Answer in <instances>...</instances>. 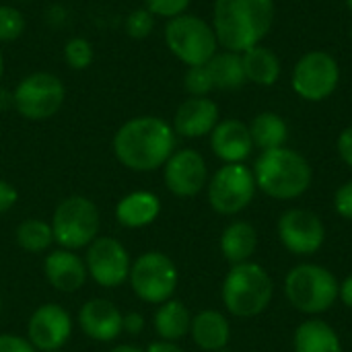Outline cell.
<instances>
[{
	"label": "cell",
	"mask_w": 352,
	"mask_h": 352,
	"mask_svg": "<svg viewBox=\"0 0 352 352\" xmlns=\"http://www.w3.org/2000/svg\"><path fill=\"white\" fill-rule=\"evenodd\" d=\"M175 130L157 116H138L120 126L113 136L118 161L132 171H155L175 153Z\"/></svg>",
	"instance_id": "6da1fadb"
},
{
	"label": "cell",
	"mask_w": 352,
	"mask_h": 352,
	"mask_svg": "<svg viewBox=\"0 0 352 352\" xmlns=\"http://www.w3.org/2000/svg\"><path fill=\"white\" fill-rule=\"evenodd\" d=\"M274 23V0H214L212 29L219 45L243 54L268 35Z\"/></svg>",
	"instance_id": "7a4b0ae2"
},
{
	"label": "cell",
	"mask_w": 352,
	"mask_h": 352,
	"mask_svg": "<svg viewBox=\"0 0 352 352\" xmlns=\"http://www.w3.org/2000/svg\"><path fill=\"white\" fill-rule=\"evenodd\" d=\"M254 177L258 190L274 200H297L301 198L314 179L309 161L287 146L262 151L254 165Z\"/></svg>",
	"instance_id": "3957f363"
},
{
	"label": "cell",
	"mask_w": 352,
	"mask_h": 352,
	"mask_svg": "<svg viewBox=\"0 0 352 352\" xmlns=\"http://www.w3.org/2000/svg\"><path fill=\"white\" fill-rule=\"evenodd\" d=\"M221 297L225 309L239 320H252L268 309L274 297L270 274L256 262L231 266L223 280Z\"/></svg>",
	"instance_id": "277c9868"
},
{
	"label": "cell",
	"mask_w": 352,
	"mask_h": 352,
	"mask_svg": "<svg viewBox=\"0 0 352 352\" xmlns=\"http://www.w3.org/2000/svg\"><path fill=\"white\" fill-rule=\"evenodd\" d=\"M338 289L340 283L332 270L311 262L295 266L285 278V295L291 307L311 318L334 307L338 301Z\"/></svg>",
	"instance_id": "5b68a950"
},
{
	"label": "cell",
	"mask_w": 352,
	"mask_h": 352,
	"mask_svg": "<svg viewBox=\"0 0 352 352\" xmlns=\"http://www.w3.org/2000/svg\"><path fill=\"white\" fill-rule=\"evenodd\" d=\"M50 225L54 231V241L62 250L74 252L89 248L99 237L101 217L93 200L85 196H70L56 206Z\"/></svg>",
	"instance_id": "8992f818"
},
{
	"label": "cell",
	"mask_w": 352,
	"mask_h": 352,
	"mask_svg": "<svg viewBox=\"0 0 352 352\" xmlns=\"http://www.w3.org/2000/svg\"><path fill=\"white\" fill-rule=\"evenodd\" d=\"M165 43L171 54L190 66H204L219 47L214 29L196 14H179L165 27Z\"/></svg>",
	"instance_id": "52a82bcc"
},
{
	"label": "cell",
	"mask_w": 352,
	"mask_h": 352,
	"mask_svg": "<svg viewBox=\"0 0 352 352\" xmlns=\"http://www.w3.org/2000/svg\"><path fill=\"white\" fill-rule=\"evenodd\" d=\"M130 285L138 299L144 303L161 305L169 301L177 289V268L163 252H146L136 258L130 268Z\"/></svg>",
	"instance_id": "ba28073f"
},
{
	"label": "cell",
	"mask_w": 352,
	"mask_h": 352,
	"mask_svg": "<svg viewBox=\"0 0 352 352\" xmlns=\"http://www.w3.org/2000/svg\"><path fill=\"white\" fill-rule=\"evenodd\" d=\"M256 188V177L250 167L243 163H227L208 182V202L214 212L233 217L252 204Z\"/></svg>",
	"instance_id": "9c48e42d"
},
{
	"label": "cell",
	"mask_w": 352,
	"mask_h": 352,
	"mask_svg": "<svg viewBox=\"0 0 352 352\" xmlns=\"http://www.w3.org/2000/svg\"><path fill=\"white\" fill-rule=\"evenodd\" d=\"M14 109L25 120H47L60 111L66 99L64 82L50 72H33L25 76L12 91Z\"/></svg>",
	"instance_id": "30bf717a"
},
{
	"label": "cell",
	"mask_w": 352,
	"mask_h": 352,
	"mask_svg": "<svg viewBox=\"0 0 352 352\" xmlns=\"http://www.w3.org/2000/svg\"><path fill=\"white\" fill-rule=\"evenodd\" d=\"M340 80L338 62L326 52H309L299 58L293 70V89L305 101L328 99Z\"/></svg>",
	"instance_id": "8fae6325"
},
{
	"label": "cell",
	"mask_w": 352,
	"mask_h": 352,
	"mask_svg": "<svg viewBox=\"0 0 352 352\" xmlns=\"http://www.w3.org/2000/svg\"><path fill=\"white\" fill-rule=\"evenodd\" d=\"M278 239L287 252L293 256H314L326 243L324 221L307 208H289L280 214Z\"/></svg>",
	"instance_id": "7c38bea8"
},
{
	"label": "cell",
	"mask_w": 352,
	"mask_h": 352,
	"mask_svg": "<svg viewBox=\"0 0 352 352\" xmlns=\"http://www.w3.org/2000/svg\"><path fill=\"white\" fill-rule=\"evenodd\" d=\"M87 272L103 289H116L130 278V254L113 237H97L87 248Z\"/></svg>",
	"instance_id": "4fadbf2b"
},
{
	"label": "cell",
	"mask_w": 352,
	"mask_h": 352,
	"mask_svg": "<svg viewBox=\"0 0 352 352\" xmlns=\"http://www.w3.org/2000/svg\"><path fill=\"white\" fill-rule=\"evenodd\" d=\"M167 190L177 198L198 196L208 182V167L204 157L194 148L175 151L163 165Z\"/></svg>",
	"instance_id": "5bb4252c"
},
{
	"label": "cell",
	"mask_w": 352,
	"mask_h": 352,
	"mask_svg": "<svg viewBox=\"0 0 352 352\" xmlns=\"http://www.w3.org/2000/svg\"><path fill=\"white\" fill-rule=\"evenodd\" d=\"M72 334V318L70 314L56 305L45 303L33 311L27 324V340L35 351H60Z\"/></svg>",
	"instance_id": "9a60e30c"
},
{
	"label": "cell",
	"mask_w": 352,
	"mask_h": 352,
	"mask_svg": "<svg viewBox=\"0 0 352 352\" xmlns=\"http://www.w3.org/2000/svg\"><path fill=\"white\" fill-rule=\"evenodd\" d=\"M78 326L91 340L111 342L124 332V316L107 299H91L78 311Z\"/></svg>",
	"instance_id": "2e32d148"
},
{
	"label": "cell",
	"mask_w": 352,
	"mask_h": 352,
	"mask_svg": "<svg viewBox=\"0 0 352 352\" xmlns=\"http://www.w3.org/2000/svg\"><path fill=\"white\" fill-rule=\"evenodd\" d=\"M210 148L212 153L227 163H243L250 159L254 151V140L250 134V126L239 120H223L210 132Z\"/></svg>",
	"instance_id": "e0dca14e"
},
{
	"label": "cell",
	"mask_w": 352,
	"mask_h": 352,
	"mask_svg": "<svg viewBox=\"0 0 352 352\" xmlns=\"http://www.w3.org/2000/svg\"><path fill=\"white\" fill-rule=\"evenodd\" d=\"M219 124V107L208 97L186 99L173 118V130L184 138H200L214 130Z\"/></svg>",
	"instance_id": "ac0fdd59"
},
{
	"label": "cell",
	"mask_w": 352,
	"mask_h": 352,
	"mask_svg": "<svg viewBox=\"0 0 352 352\" xmlns=\"http://www.w3.org/2000/svg\"><path fill=\"white\" fill-rule=\"evenodd\" d=\"M47 283L60 293H76L87 280V264L70 250H56L43 262Z\"/></svg>",
	"instance_id": "d6986e66"
},
{
	"label": "cell",
	"mask_w": 352,
	"mask_h": 352,
	"mask_svg": "<svg viewBox=\"0 0 352 352\" xmlns=\"http://www.w3.org/2000/svg\"><path fill=\"white\" fill-rule=\"evenodd\" d=\"M190 336L200 351H223L231 340V324L221 311L204 309L198 316H192Z\"/></svg>",
	"instance_id": "ffe728a7"
},
{
	"label": "cell",
	"mask_w": 352,
	"mask_h": 352,
	"mask_svg": "<svg viewBox=\"0 0 352 352\" xmlns=\"http://www.w3.org/2000/svg\"><path fill=\"white\" fill-rule=\"evenodd\" d=\"M161 212V200L153 192H132L124 196L116 206V219L126 229H142L157 221Z\"/></svg>",
	"instance_id": "44dd1931"
},
{
	"label": "cell",
	"mask_w": 352,
	"mask_h": 352,
	"mask_svg": "<svg viewBox=\"0 0 352 352\" xmlns=\"http://www.w3.org/2000/svg\"><path fill=\"white\" fill-rule=\"evenodd\" d=\"M256 248H258V231L252 223L233 221L231 225L225 227L221 235V252L231 266L250 262L252 256L256 254Z\"/></svg>",
	"instance_id": "7402d4cb"
},
{
	"label": "cell",
	"mask_w": 352,
	"mask_h": 352,
	"mask_svg": "<svg viewBox=\"0 0 352 352\" xmlns=\"http://www.w3.org/2000/svg\"><path fill=\"white\" fill-rule=\"evenodd\" d=\"M293 346L295 352H342V342L336 330L318 318L305 320L297 326Z\"/></svg>",
	"instance_id": "603a6c76"
},
{
	"label": "cell",
	"mask_w": 352,
	"mask_h": 352,
	"mask_svg": "<svg viewBox=\"0 0 352 352\" xmlns=\"http://www.w3.org/2000/svg\"><path fill=\"white\" fill-rule=\"evenodd\" d=\"M153 322H155V332H157L159 340L177 342V340H182L184 336L190 334L192 314L182 301L169 299V301L159 305Z\"/></svg>",
	"instance_id": "cb8c5ba5"
},
{
	"label": "cell",
	"mask_w": 352,
	"mask_h": 352,
	"mask_svg": "<svg viewBox=\"0 0 352 352\" xmlns=\"http://www.w3.org/2000/svg\"><path fill=\"white\" fill-rule=\"evenodd\" d=\"M243 62V72L245 80H252L262 87H272L278 76H280V60L278 56L264 47V45H254L248 52L241 54Z\"/></svg>",
	"instance_id": "d4e9b609"
},
{
	"label": "cell",
	"mask_w": 352,
	"mask_h": 352,
	"mask_svg": "<svg viewBox=\"0 0 352 352\" xmlns=\"http://www.w3.org/2000/svg\"><path fill=\"white\" fill-rule=\"evenodd\" d=\"M250 134H252L254 146H258L260 151H272V148L285 146L289 138V126L278 113L264 111L252 120Z\"/></svg>",
	"instance_id": "484cf974"
},
{
	"label": "cell",
	"mask_w": 352,
	"mask_h": 352,
	"mask_svg": "<svg viewBox=\"0 0 352 352\" xmlns=\"http://www.w3.org/2000/svg\"><path fill=\"white\" fill-rule=\"evenodd\" d=\"M206 68L210 72L214 89H237L245 82L241 54L235 52H217L208 62Z\"/></svg>",
	"instance_id": "4316f807"
},
{
	"label": "cell",
	"mask_w": 352,
	"mask_h": 352,
	"mask_svg": "<svg viewBox=\"0 0 352 352\" xmlns=\"http://www.w3.org/2000/svg\"><path fill=\"white\" fill-rule=\"evenodd\" d=\"M14 237H16V243L29 254H43L54 243L52 225L41 219H25L16 227Z\"/></svg>",
	"instance_id": "83f0119b"
},
{
	"label": "cell",
	"mask_w": 352,
	"mask_h": 352,
	"mask_svg": "<svg viewBox=\"0 0 352 352\" xmlns=\"http://www.w3.org/2000/svg\"><path fill=\"white\" fill-rule=\"evenodd\" d=\"M95 52L85 37H72L64 45V60L74 70H85L93 64Z\"/></svg>",
	"instance_id": "f1b7e54d"
},
{
	"label": "cell",
	"mask_w": 352,
	"mask_h": 352,
	"mask_svg": "<svg viewBox=\"0 0 352 352\" xmlns=\"http://www.w3.org/2000/svg\"><path fill=\"white\" fill-rule=\"evenodd\" d=\"M25 31V19L14 6H0V41H14Z\"/></svg>",
	"instance_id": "f546056e"
},
{
	"label": "cell",
	"mask_w": 352,
	"mask_h": 352,
	"mask_svg": "<svg viewBox=\"0 0 352 352\" xmlns=\"http://www.w3.org/2000/svg\"><path fill=\"white\" fill-rule=\"evenodd\" d=\"M184 85H186V91H188L192 97H206V95L214 89L206 64H204V66H190L188 72H186Z\"/></svg>",
	"instance_id": "4dcf8cb0"
},
{
	"label": "cell",
	"mask_w": 352,
	"mask_h": 352,
	"mask_svg": "<svg viewBox=\"0 0 352 352\" xmlns=\"http://www.w3.org/2000/svg\"><path fill=\"white\" fill-rule=\"evenodd\" d=\"M153 27H155V16H153L146 8H136V10H132V12L126 16V21H124L126 33H128L130 37H134V39H144V37H148L151 31H153Z\"/></svg>",
	"instance_id": "1f68e13d"
},
{
	"label": "cell",
	"mask_w": 352,
	"mask_h": 352,
	"mask_svg": "<svg viewBox=\"0 0 352 352\" xmlns=\"http://www.w3.org/2000/svg\"><path fill=\"white\" fill-rule=\"evenodd\" d=\"M190 6V0H144V8L153 16H163V19H175L179 14H186Z\"/></svg>",
	"instance_id": "d6a6232c"
},
{
	"label": "cell",
	"mask_w": 352,
	"mask_h": 352,
	"mask_svg": "<svg viewBox=\"0 0 352 352\" xmlns=\"http://www.w3.org/2000/svg\"><path fill=\"white\" fill-rule=\"evenodd\" d=\"M334 208L338 212V217L352 221V179L342 184L336 194H334Z\"/></svg>",
	"instance_id": "836d02e7"
},
{
	"label": "cell",
	"mask_w": 352,
	"mask_h": 352,
	"mask_svg": "<svg viewBox=\"0 0 352 352\" xmlns=\"http://www.w3.org/2000/svg\"><path fill=\"white\" fill-rule=\"evenodd\" d=\"M0 352H35L27 338L14 334H0Z\"/></svg>",
	"instance_id": "e575fe53"
},
{
	"label": "cell",
	"mask_w": 352,
	"mask_h": 352,
	"mask_svg": "<svg viewBox=\"0 0 352 352\" xmlns=\"http://www.w3.org/2000/svg\"><path fill=\"white\" fill-rule=\"evenodd\" d=\"M19 200V194H16V188L4 179H0V214L2 212H8Z\"/></svg>",
	"instance_id": "d590c367"
},
{
	"label": "cell",
	"mask_w": 352,
	"mask_h": 352,
	"mask_svg": "<svg viewBox=\"0 0 352 352\" xmlns=\"http://www.w3.org/2000/svg\"><path fill=\"white\" fill-rule=\"evenodd\" d=\"M338 155L352 169V126L342 130V134L338 136Z\"/></svg>",
	"instance_id": "8d00e7d4"
},
{
	"label": "cell",
	"mask_w": 352,
	"mask_h": 352,
	"mask_svg": "<svg viewBox=\"0 0 352 352\" xmlns=\"http://www.w3.org/2000/svg\"><path fill=\"white\" fill-rule=\"evenodd\" d=\"M142 330H144V318H142V314L132 311V314L124 316V332H128L130 336H138Z\"/></svg>",
	"instance_id": "74e56055"
},
{
	"label": "cell",
	"mask_w": 352,
	"mask_h": 352,
	"mask_svg": "<svg viewBox=\"0 0 352 352\" xmlns=\"http://www.w3.org/2000/svg\"><path fill=\"white\" fill-rule=\"evenodd\" d=\"M338 299L352 309V274L351 276H346L342 283H340V289H338Z\"/></svg>",
	"instance_id": "f35d334b"
},
{
	"label": "cell",
	"mask_w": 352,
	"mask_h": 352,
	"mask_svg": "<svg viewBox=\"0 0 352 352\" xmlns=\"http://www.w3.org/2000/svg\"><path fill=\"white\" fill-rule=\"evenodd\" d=\"M146 352H184V351L177 346V342H169V340H155V342H151V344H148Z\"/></svg>",
	"instance_id": "ab89813d"
},
{
	"label": "cell",
	"mask_w": 352,
	"mask_h": 352,
	"mask_svg": "<svg viewBox=\"0 0 352 352\" xmlns=\"http://www.w3.org/2000/svg\"><path fill=\"white\" fill-rule=\"evenodd\" d=\"M10 107H14V97H12V91L0 87V113L8 111Z\"/></svg>",
	"instance_id": "60d3db41"
},
{
	"label": "cell",
	"mask_w": 352,
	"mask_h": 352,
	"mask_svg": "<svg viewBox=\"0 0 352 352\" xmlns=\"http://www.w3.org/2000/svg\"><path fill=\"white\" fill-rule=\"evenodd\" d=\"M109 352H144V351H142V349H138V346H132V344H120V346L111 349Z\"/></svg>",
	"instance_id": "b9f144b4"
},
{
	"label": "cell",
	"mask_w": 352,
	"mask_h": 352,
	"mask_svg": "<svg viewBox=\"0 0 352 352\" xmlns=\"http://www.w3.org/2000/svg\"><path fill=\"white\" fill-rule=\"evenodd\" d=\"M4 74V58H2V52H0V78Z\"/></svg>",
	"instance_id": "7bdbcfd3"
},
{
	"label": "cell",
	"mask_w": 352,
	"mask_h": 352,
	"mask_svg": "<svg viewBox=\"0 0 352 352\" xmlns=\"http://www.w3.org/2000/svg\"><path fill=\"white\" fill-rule=\"evenodd\" d=\"M346 6H349V8L352 10V0H346Z\"/></svg>",
	"instance_id": "ee69618b"
},
{
	"label": "cell",
	"mask_w": 352,
	"mask_h": 352,
	"mask_svg": "<svg viewBox=\"0 0 352 352\" xmlns=\"http://www.w3.org/2000/svg\"><path fill=\"white\" fill-rule=\"evenodd\" d=\"M0 314H2V297H0Z\"/></svg>",
	"instance_id": "f6af8a7d"
},
{
	"label": "cell",
	"mask_w": 352,
	"mask_h": 352,
	"mask_svg": "<svg viewBox=\"0 0 352 352\" xmlns=\"http://www.w3.org/2000/svg\"><path fill=\"white\" fill-rule=\"evenodd\" d=\"M214 352H231V351H227V349H223V351H214Z\"/></svg>",
	"instance_id": "bcb514c9"
},
{
	"label": "cell",
	"mask_w": 352,
	"mask_h": 352,
	"mask_svg": "<svg viewBox=\"0 0 352 352\" xmlns=\"http://www.w3.org/2000/svg\"><path fill=\"white\" fill-rule=\"evenodd\" d=\"M47 352H64V351H62V349H60V351H47Z\"/></svg>",
	"instance_id": "7dc6e473"
},
{
	"label": "cell",
	"mask_w": 352,
	"mask_h": 352,
	"mask_svg": "<svg viewBox=\"0 0 352 352\" xmlns=\"http://www.w3.org/2000/svg\"><path fill=\"white\" fill-rule=\"evenodd\" d=\"M351 37H352V29H351Z\"/></svg>",
	"instance_id": "c3c4849f"
}]
</instances>
